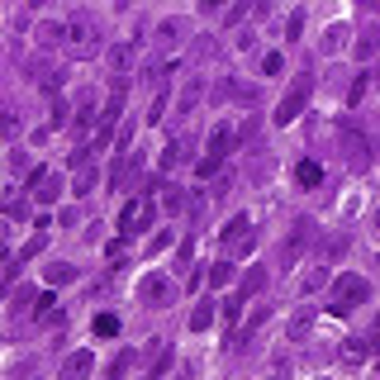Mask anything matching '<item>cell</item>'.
Returning a JSON list of instances; mask_svg holds the SVG:
<instances>
[{
    "label": "cell",
    "instance_id": "cell-17",
    "mask_svg": "<svg viewBox=\"0 0 380 380\" xmlns=\"http://www.w3.org/2000/svg\"><path fill=\"white\" fill-rule=\"evenodd\" d=\"M33 38H38V48H52L67 38V24H57V19H43L38 29H33Z\"/></svg>",
    "mask_w": 380,
    "mask_h": 380
},
{
    "label": "cell",
    "instance_id": "cell-32",
    "mask_svg": "<svg viewBox=\"0 0 380 380\" xmlns=\"http://www.w3.org/2000/svg\"><path fill=\"white\" fill-rule=\"evenodd\" d=\"M257 67H262V77H281L285 57H281V52H262V62H257Z\"/></svg>",
    "mask_w": 380,
    "mask_h": 380
},
{
    "label": "cell",
    "instance_id": "cell-33",
    "mask_svg": "<svg viewBox=\"0 0 380 380\" xmlns=\"http://www.w3.org/2000/svg\"><path fill=\"white\" fill-rule=\"evenodd\" d=\"M366 86H371V72H362V77L352 81V91H347V105H352V110H357V105H362V95H366Z\"/></svg>",
    "mask_w": 380,
    "mask_h": 380
},
{
    "label": "cell",
    "instance_id": "cell-11",
    "mask_svg": "<svg viewBox=\"0 0 380 380\" xmlns=\"http://www.w3.org/2000/svg\"><path fill=\"white\" fill-rule=\"evenodd\" d=\"M233 147H238L233 124H214V128H209V152H214V157H228Z\"/></svg>",
    "mask_w": 380,
    "mask_h": 380
},
{
    "label": "cell",
    "instance_id": "cell-24",
    "mask_svg": "<svg viewBox=\"0 0 380 380\" xmlns=\"http://www.w3.org/2000/svg\"><path fill=\"white\" fill-rule=\"evenodd\" d=\"M95 337H119V314H95Z\"/></svg>",
    "mask_w": 380,
    "mask_h": 380
},
{
    "label": "cell",
    "instance_id": "cell-44",
    "mask_svg": "<svg viewBox=\"0 0 380 380\" xmlns=\"http://www.w3.org/2000/svg\"><path fill=\"white\" fill-rule=\"evenodd\" d=\"M357 5H362V10H376V5H380V0H357Z\"/></svg>",
    "mask_w": 380,
    "mask_h": 380
},
{
    "label": "cell",
    "instance_id": "cell-38",
    "mask_svg": "<svg viewBox=\"0 0 380 380\" xmlns=\"http://www.w3.org/2000/svg\"><path fill=\"white\" fill-rule=\"evenodd\" d=\"M318 285H328V271H323V267H314L309 276H304V295H309V290H318Z\"/></svg>",
    "mask_w": 380,
    "mask_h": 380
},
{
    "label": "cell",
    "instance_id": "cell-21",
    "mask_svg": "<svg viewBox=\"0 0 380 380\" xmlns=\"http://www.w3.org/2000/svg\"><path fill=\"white\" fill-rule=\"evenodd\" d=\"M267 318H271V304H257L252 314H247V323H242V332H238V337H242V342H247V337H252V332L262 328V323H267Z\"/></svg>",
    "mask_w": 380,
    "mask_h": 380
},
{
    "label": "cell",
    "instance_id": "cell-47",
    "mask_svg": "<svg viewBox=\"0 0 380 380\" xmlns=\"http://www.w3.org/2000/svg\"><path fill=\"white\" fill-rule=\"evenodd\" d=\"M376 228H380V209H376Z\"/></svg>",
    "mask_w": 380,
    "mask_h": 380
},
{
    "label": "cell",
    "instance_id": "cell-28",
    "mask_svg": "<svg viewBox=\"0 0 380 380\" xmlns=\"http://www.w3.org/2000/svg\"><path fill=\"white\" fill-rule=\"evenodd\" d=\"M342 142H347V157L362 167V162H366V142H362V133H352V128H347V133H342Z\"/></svg>",
    "mask_w": 380,
    "mask_h": 380
},
{
    "label": "cell",
    "instance_id": "cell-27",
    "mask_svg": "<svg viewBox=\"0 0 380 380\" xmlns=\"http://www.w3.org/2000/svg\"><path fill=\"white\" fill-rule=\"evenodd\" d=\"M233 271H238V267L228 262V257H223L219 267H209V276H205V281H209V285H228V281H233Z\"/></svg>",
    "mask_w": 380,
    "mask_h": 380
},
{
    "label": "cell",
    "instance_id": "cell-8",
    "mask_svg": "<svg viewBox=\"0 0 380 380\" xmlns=\"http://www.w3.org/2000/svg\"><path fill=\"white\" fill-rule=\"evenodd\" d=\"M309 238H314V223L300 219L295 228H290V238H285V252H281V267H295L300 262V252L309 247Z\"/></svg>",
    "mask_w": 380,
    "mask_h": 380
},
{
    "label": "cell",
    "instance_id": "cell-18",
    "mask_svg": "<svg viewBox=\"0 0 380 380\" xmlns=\"http://www.w3.org/2000/svg\"><path fill=\"white\" fill-rule=\"evenodd\" d=\"M205 328H214V300H200L190 309V332H205Z\"/></svg>",
    "mask_w": 380,
    "mask_h": 380
},
{
    "label": "cell",
    "instance_id": "cell-45",
    "mask_svg": "<svg viewBox=\"0 0 380 380\" xmlns=\"http://www.w3.org/2000/svg\"><path fill=\"white\" fill-rule=\"evenodd\" d=\"M128 5H133V0H114V10H128Z\"/></svg>",
    "mask_w": 380,
    "mask_h": 380
},
{
    "label": "cell",
    "instance_id": "cell-43",
    "mask_svg": "<svg viewBox=\"0 0 380 380\" xmlns=\"http://www.w3.org/2000/svg\"><path fill=\"white\" fill-rule=\"evenodd\" d=\"M190 376H195L190 366H176V376H172V380H190Z\"/></svg>",
    "mask_w": 380,
    "mask_h": 380
},
{
    "label": "cell",
    "instance_id": "cell-22",
    "mask_svg": "<svg viewBox=\"0 0 380 380\" xmlns=\"http://www.w3.org/2000/svg\"><path fill=\"white\" fill-rule=\"evenodd\" d=\"M77 281V267H72V262H52V267H48V285H72Z\"/></svg>",
    "mask_w": 380,
    "mask_h": 380
},
{
    "label": "cell",
    "instance_id": "cell-30",
    "mask_svg": "<svg viewBox=\"0 0 380 380\" xmlns=\"http://www.w3.org/2000/svg\"><path fill=\"white\" fill-rule=\"evenodd\" d=\"M5 214H10V219H24V214H29V195H10V200H5Z\"/></svg>",
    "mask_w": 380,
    "mask_h": 380
},
{
    "label": "cell",
    "instance_id": "cell-35",
    "mask_svg": "<svg viewBox=\"0 0 380 380\" xmlns=\"http://www.w3.org/2000/svg\"><path fill=\"white\" fill-rule=\"evenodd\" d=\"M176 162H181V142H167V147H162V162H157V172H172Z\"/></svg>",
    "mask_w": 380,
    "mask_h": 380
},
{
    "label": "cell",
    "instance_id": "cell-37",
    "mask_svg": "<svg viewBox=\"0 0 380 380\" xmlns=\"http://www.w3.org/2000/svg\"><path fill=\"white\" fill-rule=\"evenodd\" d=\"M162 114H167V91H157V95H152V105H147V124H157Z\"/></svg>",
    "mask_w": 380,
    "mask_h": 380
},
{
    "label": "cell",
    "instance_id": "cell-39",
    "mask_svg": "<svg viewBox=\"0 0 380 380\" xmlns=\"http://www.w3.org/2000/svg\"><path fill=\"white\" fill-rule=\"evenodd\" d=\"M242 15H247V0H233L228 5V24H242Z\"/></svg>",
    "mask_w": 380,
    "mask_h": 380
},
{
    "label": "cell",
    "instance_id": "cell-41",
    "mask_svg": "<svg viewBox=\"0 0 380 380\" xmlns=\"http://www.w3.org/2000/svg\"><path fill=\"white\" fill-rule=\"evenodd\" d=\"M190 257H195V238H186V242H181V267H190Z\"/></svg>",
    "mask_w": 380,
    "mask_h": 380
},
{
    "label": "cell",
    "instance_id": "cell-13",
    "mask_svg": "<svg viewBox=\"0 0 380 380\" xmlns=\"http://www.w3.org/2000/svg\"><path fill=\"white\" fill-rule=\"evenodd\" d=\"M133 52H138L133 43H114L110 48V67H114V77L119 81H128V72H133Z\"/></svg>",
    "mask_w": 380,
    "mask_h": 380
},
{
    "label": "cell",
    "instance_id": "cell-5",
    "mask_svg": "<svg viewBox=\"0 0 380 380\" xmlns=\"http://www.w3.org/2000/svg\"><path fill=\"white\" fill-rule=\"evenodd\" d=\"M147 223H152V195H138V200H128V205L119 209V233L124 238L142 233Z\"/></svg>",
    "mask_w": 380,
    "mask_h": 380
},
{
    "label": "cell",
    "instance_id": "cell-4",
    "mask_svg": "<svg viewBox=\"0 0 380 380\" xmlns=\"http://www.w3.org/2000/svg\"><path fill=\"white\" fill-rule=\"evenodd\" d=\"M67 43H72L77 57H95V52H100V24H95V15L72 19V24H67Z\"/></svg>",
    "mask_w": 380,
    "mask_h": 380
},
{
    "label": "cell",
    "instance_id": "cell-16",
    "mask_svg": "<svg viewBox=\"0 0 380 380\" xmlns=\"http://www.w3.org/2000/svg\"><path fill=\"white\" fill-rule=\"evenodd\" d=\"M262 285H267V267H252L247 276H242V285H238V295H233V300H238V304H242V300H252Z\"/></svg>",
    "mask_w": 380,
    "mask_h": 380
},
{
    "label": "cell",
    "instance_id": "cell-34",
    "mask_svg": "<svg viewBox=\"0 0 380 380\" xmlns=\"http://www.w3.org/2000/svg\"><path fill=\"white\" fill-rule=\"evenodd\" d=\"M33 314H57V295H52V290L33 295Z\"/></svg>",
    "mask_w": 380,
    "mask_h": 380
},
{
    "label": "cell",
    "instance_id": "cell-14",
    "mask_svg": "<svg viewBox=\"0 0 380 380\" xmlns=\"http://www.w3.org/2000/svg\"><path fill=\"white\" fill-rule=\"evenodd\" d=\"M72 110H77V124H81V128H91V124H95V91H91V86H81V91H77Z\"/></svg>",
    "mask_w": 380,
    "mask_h": 380
},
{
    "label": "cell",
    "instance_id": "cell-7",
    "mask_svg": "<svg viewBox=\"0 0 380 380\" xmlns=\"http://www.w3.org/2000/svg\"><path fill=\"white\" fill-rule=\"evenodd\" d=\"M138 300L147 304V309H167V304H172V281H167V276H142Z\"/></svg>",
    "mask_w": 380,
    "mask_h": 380
},
{
    "label": "cell",
    "instance_id": "cell-26",
    "mask_svg": "<svg viewBox=\"0 0 380 380\" xmlns=\"http://www.w3.org/2000/svg\"><path fill=\"white\" fill-rule=\"evenodd\" d=\"M162 209H167V214H181V209H186V190H181V186H167V195H162Z\"/></svg>",
    "mask_w": 380,
    "mask_h": 380
},
{
    "label": "cell",
    "instance_id": "cell-9",
    "mask_svg": "<svg viewBox=\"0 0 380 380\" xmlns=\"http://www.w3.org/2000/svg\"><path fill=\"white\" fill-rule=\"evenodd\" d=\"M186 33H190V19L172 15V19H162L157 29H152V43H157V48H172V43H181Z\"/></svg>",
    "mask_w": 380,
    "mask_h": 380
},
{
    "label": "cell",
    "instance_id": "cell-12",
    "mask_svg": "<svg viewBox=\"0 0 380 380\" xmlns=\"http://www.w3.org/2000/svg\"><path fill=\"white\" fill-rule=\"evenodd\" d=\"M347 38H352V24H328V33H323L318 52H323V57H337V52L347 48Z\"/></svg>",
    "mask_w": 380,
    "mask_h": 380
},
{
    "label": "cell",
    "instance_id": "cell-10",
    "mask_svg": "<svg viewBox=\"0 0 380 380\" xmlns=\"http://www.w3.org/2000/svg\"><path fill=\"white\" fill-rule=\"evenodd\" d=\"M91 371H95V357H91L86 347H81V352H72V357L62 362L57 380H91Z\"/></svg>",
    "mask_w": 380,
    "mask_h": 380
},
{
    "label": "cell",
    "instance_id": "cell-6",
    "mask_svg": "<svg viewBox=\"0 0 380 380\" xmlns=\"http://www.w3.org/2000/svg\"><path fill=\"white\" fill-rule=\"evenodd\" d=\"M67 195V181L57 172H33L29 176V200H38V205H57Z\"/></svg>",
    "mask_w": 380,
    "mask_h": 380
},
{
    "label": "cell",
    "instance_id": "cell-23",
    "mask_svg": "<svg viewBox=\"0 0 380 380\" xmlns=\"http://www.w3.org/2000/svg\"><path fill=\"white\" fill-rule=\"evenodd\" d=\"M295 181H300V186H318V181H323V167H318V162H300V167H295Z\"/></svg>",
    "mask_w": 380,
    "mask_h": 380
},
{
    "label": "cell",
    "instance_id": "cell-15",
    "mask_svg": "<svg viewBox=\"0 0 380 380\" xmlns=\"http://www.w3.org/2000/svg\"><path fill=\"white\" fill-rule=\"evenodd\" d=\"M219 95H223V100H238V105H257V86H247V81H233V77L219 86Z\"/></svg>",
    "mask_w": 380,
    "mask_h": 380
},
{
    "label": "cell",
    "instance_id": "cell-20",
    "mask_svg": "<svg viewBox=\"0 0 380 380\" xmlns=\"http://www.w3.org/2000/svg\"><path fill=\"white\" fill-rule=\"evenodd\" d=\"M376 38H380V24H366L362 29V38H357V57H376Z\"/></svg>",
    "mask_w": 380,
    "mask_h": 380
},
{
    "label": "cell",
    "instance_id": "cell-3",
    "mask_svg": "<svg viewBox=\"0 0 380 380\" xmlns=\"http://www.w3.org/2000/svg\"><path fill=\"white\" fill-rule=\"evenodd\" d=\"M257 247V228L247 214H233V223L223 228V252H228V262H242V257H252Z\"/></svg>",
    "mask_w": 380,
    "mask_h": 380
},
{
    "label": "cell",
    "instance_id": "cell-1",
    "mask_svg": "<svg viewBox=\"0 0 380 380\" xmlns=\"http://www.w3.org/2000/svg\"><path fill=\"white\" fill-rule=\"evenodd\" d=\"M309 95H314V77H309V72H300V77H295V86L281 95L276 114H271V119H276V128H290V124H295V119L304 114V105H309Z\"/></svg>",
    "mask_w": 380,
    "mask_h": 380
},
{
    "label": "cell",
    "instance_id": "cell-19",
    "mask_svg": "<svg viewBox=\"0 0 380 380\" xmlns=\"http://www.w3.org/2000/svg\"><path fill=\"white\" fill-rule=\"evenodd\" d=\"M91 186H95V167H91V162H81L77 176H72V195L81 200V195H91Z\"/></svg>",
    "mask_w": 380,
    "mask_h": 380
},
{
    "label": "cell",
    "instance_id": "cell-42",
    "mask_svg": "<svg viewBox=\"0 0 380 380\" xmlns=\"http://www.w3.org/2000/svg\"><path fill=\"white\" fill-rule=\"evenodd\" d=\"M219 5H223V0H200V10H205V15H214Z\"/></svg>",
    "mask_w": 380,
    "mask_h": 380
},
{
    "label": "cell",
    "instance_id": "cell-40",
    "mask_svg": "<svg viewBox=\"0 0 380 380\" xmlns=\"http://www.w3.org/2000/svg\"><path fill=\"white\" fill-rule=\"evenodd\" d=\"M195 100H200V86H190V91L181 95V114H190V110H195Z\"/></svg>",
    "mask_w": 380,
    "mask_h": 380
},
{
    "label": "cell",
    "instance_id": "cell-29",
    "mask_svg": "<svg viewBox=\"0 0 380 380\" xmlns=\"http://www.w3.org/2000/svg\"><path fill=\"white\" fill-rule=\"evenodd\" d=\"M347 362H366V357H371V342H366V337H347Z\"/></svg>",
    "mask_w": 380,
    "mask_h": 380
},
{
    "label": "cell",
    "instance_id": "cell-46",
    "mask_svg": "<svg viewBox=\"0 0 380 380\" xmlns=\"http://www.w3.org/2000/svg\"><path fill=\"white\" fill-rule=\"evenodd\" d=\"M29 5H33V10H38V5H48V0H29Z\"/></svg>",
    "mask_w": 380,
    "mask_h": 380
},
{
    "label": "cell",
    "instance_id": "cell-31",
    "mask_svg": "<svg viewBox=\"0 0 380 380\" xmlns=\"http://www.w3.org/2000/svg\"><path fill=\"white\" fill-rule=\"evenodd\" d=\"M300 33H304V10H295L285 19V43H300Z\"/></svg>",
    "mask_w": 380,
    "mask_h": 380
},
{
    "label": "cell",
    "instance_id": "cell-2",
    "mask_svg": "<svg viewBox=\"0 0 380 380\" xmlns=\"http://www.w3.org/2000/svg\"><path fill=\"white\" fill-rule=\"evenodd\" d=\"M366 295H371V281H366V276H337V281H332V314H352V309H357V304H366Z\"/></svg>",
    "mask_w": 380,
    "mask_h": 380
},
{
    "label": "cell",
    "instance_id": "cell-25",
    "mask_svg": "<svg viewBox=\"0 0 380 380\" xmlns=\"http://www.w3.org/2000/svg\"><path fill=\"white\" fill-rule=\"evenodd\" d=\"M223 172V157H214V152H205V157L195 162V176H200V181H209V176H219Z\"/></svg>",
    "mask_w": 380,
    "mask_h": 380
},
{
    "label": "cell",
    "instance_id": "cell-36",
    "mask_svg": "<svg viewBox=\"0 0 380 380\" xmlns=\"http://www.w3.org/2000/svg\"><path fill=\"white\" fill-rule=\"evenodd\" d=\"M233 48H238V52H252V48H257V29H238L233 33Z\"/></svg>",
    "mask_w": 380,
    "mask_h": 380
}]
</instances>
